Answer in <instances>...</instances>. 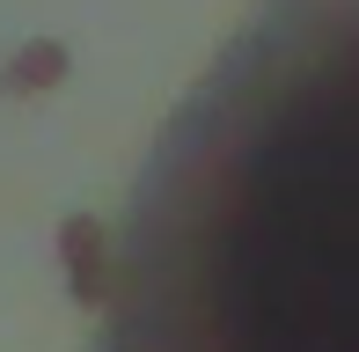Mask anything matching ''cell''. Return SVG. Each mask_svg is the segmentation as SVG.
<instances>
[{
  "mask_svg": "<svg viewBox=\"0 0 359 352\" xmlns=\"http://www.w3.org/2000/svg\"><path fill=\"white\" fill-rule=\"evenodd\" d=\"M95 352H359V0H264L161 140Z\"/></svg>",
  "mask_w": 359,
  "mask_h": 352,
  "instance_id": "1",
  "label": "cell"
}]
</instances>
